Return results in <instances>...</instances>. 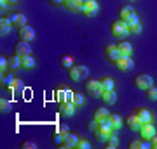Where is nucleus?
<instances>
[{
  "instance_id": "6e6552de",
  "label": "nucleus",
  "mask_w": 157,
  "mask_h": 149,
  "mask_svg": "<svg viewBox=\"0 0 157 149\" xmlns=\"http://www.w3.org/2000/svg\"><path fill=\"white\" fill-rule=\"evenodd\" d=\"M17 37H19V40H25V42H32V40L35 38L33 28L28 26V24L21 26V28H19V31H17Z\"/></svg>"
},
{
  "instance_id": "b1692460",
  "label": "nucleus",
  "mask_w": 157,
  "mask_h": 149,
  "mask_svg": "<svg viewBox=\"0 0 157 149\" xmlns=\"http://www.w3.org/2000/svg\"><path fill=\"white\" fill-rule=\"evenodd\" d=\"M59 66H61L63 69H70V68L73 66V55H70V54L59 55Z\"/></svg>"
},
{
  "instance_id": "a19ab883",
  "label": "nucleus",
  "mask_w": 157,
  "mask_h": 149,
  "mask_svg": "<svg viewBox=\"0 0 157 149\" xmlns=\"http://www.w3.org/2000/svg\"><path fill=\"white\" fill-rule=\"evenodd\" d=\"M58 132H61L63 135H67V133H68V125H65V123H59V127H58Z\"/></svg>"
},
{
  "instance_id": "09e8293b",
  "label": "nucleus",
  "mask_w": 157,
  "mask_h": 149,
  "mask_svg": "<svg viewBox=\"0 0 157 149\" xmlns=\"http://www.w3.org/2000/svg\"><path fill=\"white\" fill-rule=\"evenodd\" d=\"M2 2H4V0H2Z\"/></svg>"
},
{
  "instance_id": "58836bf2",
  "label": "nucleus",
  "mask_w": 157,
  "mask_h": 149,
  "mask_svg": "<svg viewBox=\"0 0 157 149\" xmlns=\"http://www.w3.org/2000/svg\"><path fill=\"white\" fill-rule=\"evenodd\" d=\"M136 23H140V19H138V16L135 14V16H131L128 21H126V24H128V28H129V26H133V24H136Z\"/></svg>"
},
{
  "instance_id": "de8ad7c7",
  "label": "nucleus",
  "mask_w": 157,
  "mask_h": 149,
  "mask_svg": "<svg viewBox=\"0 0 157 149\" xmlns=\"http://www.w3.org/2000/svg\"><path fill=\"white\" fill-rule=\"evenodd\" d=\"M82 2H86V0H82Z\"/></svg>"
},
{
  "instance_id": "20e7f679",
  "label": "nucleus",
  "mask_w": 157,
  "mask_h": 149,
  "mask_svg": "<svg viewBox=\"0 0 157 149\" xmlns=\"http://www.w3.org/2000/svg\"><path fill=\"white\" fill-rule=\"evenodd\" d=\"M68 73H70V78H72L73 82H77V80H82V78L89 73V69H87V66H84V64H73V66L68 69Z\"/></svg>"
},
{
  "instance_id": "f257e3e1",
  "label": "nucleus",
  "mask_w": 157,
  "mask_h": 149,
  "mask_svg": "<svg viewBox=\"0 0 157 149\" xmlns=\"http://www.w3.org/2000/svg\"><path fill=\"white\" fill-rule=\"evenodd\" d=\"M110 33H112V37L122 40L124 37L129 33V28H128V24H126V21H122V19L112 21V24H110Z\"/></svg>"
},
{
  "instance_id": "aec40b11",
  "label": "nucleus",
  "mask_w": 157,
  "mask_h": 149,
  "mask_svg": "<svg viewBox=\"0 0 157 149\" xmlns=\"http://www.w3.org/2000/svg\"><path fill=\"white\" fill-rule=\"evenodd\" d=\"M135 113L138 115L141 123H150L152 122V113L147 109V108H138V109H135Z\"/></svg>"
},
{
  "instance_id": "a211bd4d",
  "label": "nucleus",
  "mask_w": 157,
  "mask_h": 149,
  "mask_svg": "<svg viewBox=\"0 0 157 149\" xmlns=\"http://www.w3.org/2000/svg\"><path fill=\"white\" fill-rule=\"evenodd\" d=\"M100 99H101V102H105L107 106L113 104V102H115V99H117L115 90H103V92H101V95H100Z\"/></svg>"
},
{
  "instance_id": "2eb2a0df",
  "label": "nucleus",
  "mask_w": 157,
  "mask_h": 149,
  "mask_svg": "<svg viewBox=\"0 0 157 149\" xmlns=\"http://www.w3.org/2000/svg\"><path fill=\"white\" fill-rule=\"evenodd\" d=\"M73 113H75V104L72 101H65L59 104V115L61 116H73Z\"/></svg>"
},
{
  "instance_id": "a18cd8bd",
  "label": "nucleus",
  "mask_w": 157,
  "mask_h": 149,
  "mask_svg": "<svg viewBox=\"0 0 157 149\" xmlns=\"http://www.w3.org/2000/svg\"><path fill=\"white\" fill-rule=\"evenodd\" d=\"M4 2H6V4H9V5H14V4H17L19 0H4Z\"/></svg>"
},
{
  "instance_id": "dca6fc26",
  "label": "nucleus",
  "mask_w": 157,
  "mask_h": 149,
  "mask_svg": "<svg viewBox=\"0 0 157 149\" xmlns=\"http://www.w3.org/2000/svg\"><path fill=\"white\" fill-rule=\"evenodd\" d=\"M77 142H78V135H75V133H67L65 139H63V142L59 144V147H65V149L75 147Z\"/></svg>"
},
{
  "instance_id": "7c9ffc66",
  "label": "nucleus",
  "mask_w": 157,
  "mask_h": 149,
  "mask_svg": "<svg viewBox=\"0 0 157 149\" xmlns=\"http://www.w3.org/2000/svg\"><path fill=\"white\" fill-rule=\"evenodd\" d=\"M63 139H65V135H63L61 132H54V135H52V144H54V146H59V144L63 142Z\"/></svg>"
},
{
  "instance_id": "ea45409f",
  "label": "nucleus",
  "mask_w": 157,
  "mask_h": 149,
  "mask_svg": "<svg viewBox=\"0 0 157 149\" xmlns=\"http://www.w3.org/2000/svg\"><path fill=\"white\" fill-rule=\"evenodd\" d=\"M0 69H2V71H7V69H9V68H7V59L4 55L0 57Z\"/></svg>"
},
{
  "instance_id": "79ce46f5",
  "label": "nucleus",
  "mask_w": 157,
  "mask_h": 149,
  "mask_svg": "<svg viewBox=\"0 0 157 149\" xmlns=\"http://www.w3.org/2000/svg\"><path fill=\"white\" fill-rule=\"evenodd\" d=\"M12 80V76L11 75H4L2 73V85H9V82Z\"/></svg>"
},
{
  "instance_id": "4c0bfd02",
  "label": "nucleus",
  "mask_w": 157,
  "mask_h": 149,
  "mask_svg": "<svg viewBox=\"0 0 157 149\" xmlns=\"http://www.w3.org/2000/svg\"><path fill=\"white\" fill-rule=\"evenodd\" d=\"M9 88H19L21 87V80H17V78H12L11 82H9V85H7Z\"/></svg>"
},
{
  "instance_id": "c756f323",
  "label": "nucleus",
  "mask_w": 157,
  "mask_h": 149,
  "mask_svg": "<svg viewBox=\"0 0 157 149\" xmlns=\"http://www.w3.org/2000/svg\"><path fill=\"white\" fill-rule=\"evenodd\" d=\"M145 94H147V99L155 101V99H157V88H155V87H148V88L145 90Z\"/></svg>"
},
{
  "instance_id": "bb28decb",
  "label": "nucleus",
  "mask_w": 157,
  "mask_h": 149,
  "mask_svg": "<svg viewBox=\"0 0 157 149\" xmlns=\"http://www.w3.org/2000/svg\"><path fill=\"white\" fill-rule=\"evenodd\" d=\"M100 82H101V85H103V90H113V85H115V82H113L110 76H103Z\"/></svg>"
},
{
  "instance_id": "37998d69",
  "label": "nucleus",
  "mask_w": 157,
  "mask_h": 149,
  "mask_svg": "<svg viewBox=\"0 0 157 149\" xmlns=\"http://www.w3.org/2000/svg\"><path fill=\"white\" fill-rule=\"evenodd\" d=\"M96 125H98V122H96V120H91V122H87V123H86V127L89 128V130H94V128H96Z\"/></svg>"
},
{
  "instance_id": "9b49d317",
  "label": "nucleus",
  "mask_w": 157,
  "mask_h": 149,
  "mask_svg": "<svg viewBox=\"0 0 157 149\" xmlns=\"http://www.w3.org/2000/svg\"><path fill=\"white\" fill-rule=\"evenodd\" d=\"M126 125L129 127V130L138 132L140 127H141V122H140V118H138V115H136V113H129L128 118H126Z\"/></svg>"
},
{
  "instance_id": "f3484780",
  "label": "nucleus",
  "mask_w": 157,
  "mask_h": 149,
  "mask_svg": "<svg viewBox=\"0 0 157 149\" xmlns=\"http://www.w3.org/2000/svg\"><path fill=\"white\" fill-rule=\"evenodd\" d=\"M108 115H110V113H108L107 108H96L94 113H93V120H96L98 123H105Z\"/></svg>"
},
{
  "instance_id": "9d476101",
  "label": "nucleus",
  "mask_w": 157,
  "mask_h": 149,
  "mask_svg": "<svg viewBox=\"0 0 157 149\" xmlns=\"http://www.w3.org/2000/svg\"><path fill=\"white\" fill-rule=\"evenodd\" d=\"M7 17H9V21L12 23V26H17L21 28L26 24V16L25 14H21V12H9L7 14Z\"/></svg>"
},
{
  "instance_id": "cd10ccee",
  "label": "nucleus",
  "mask_w": 157,
  "mask_h": 149,
  "mask_svg": "<svg viewBox=\"0 0 157 149\" xmlns=\"http://www.w3.org/2000/svg\"><path fill=\"white\" fill-rule=\"evenodd\" d=\"M70 101H72L73 104H75V108H77V106H82V104H84V97H82V94H78V92H73V94L70 95Z\"/></svg>"
},
{
  "instance_id": "0eeeda50",
  "label": "nucleus",
  "mask_w": 157,
  "mask_h": 149,
  "mask_svg": "<svg viewBox=\"0 0 157 149\" xmlns=\"http://www.w3.org/2000/svg\"><path fill=\"white\" fill-rule=\"evenodd\" d=\"M80 12L86 14V16H96L98 14V2L96 0H86L84 4H82Z\"/></svg>"
},
{
  "instance_id": "f03ea898",
  "label": "nucleus",
  "mask_w": 157,
  "mask_h": 149,
  "mask_svg": "<svg viewBox=\"0 0 157 149\" xmlns=\"http://www.w3.org/2000/svg\"><path fill=\"white\" fill-rule=\"evenodd\" d=\"M84 88H86V92H87L91 97H98V99H100L101 92H103V85H101V82L100 80H93V78L84 83Z\"/></svg>"
},
{
  "instance_id": "4468645a",
  "label": "nucleus",
  "mask_w": 157,
  "mask_h": 149,
  "mask_svg": "<svg viewBox=\"0 0 157 149\" xmlns=\"http://www.w3.org/2000/svg\"><path fill=\"white\" fill-rule=\"evenodd\" d=\"M115 66H117L119 71H129V69L133 68V59H131L129 55H122V57L115 62Z\"/></svg>"
},
{
  "instance_id": "49530a36",
  "label": "nucleus",
  "mask_w": 157,
  "mask_h": 149,
  "mask_svg": "<svg viewBox=\"0 0 157 149\" xmlns=\"http://www.w3.org/2000/svg\"><path fill=\"white\" fill-rule=\"evenodd\" d=\"M131 2H136V0H129V4H131Z\"/></svg>"
},
{
  "instance_id": "412c9836",
  "label": "nucleus",
  "mask_w": 157,
  "mask_h": 149,
  "mask_svg": "<svg viewBox=\"0 0 157 149\" xmlns=\"http://www.w3.org/2000/svg\"><path fill=\"white\" fill-rule=\"evenodd\" d=\"M6 59H7V68H9V69H17V68H21V57H19V55L12 54V55H7Z\"/></svg>"
},
{
  "instance_id": "5701e85b",
  "label": "nucleus",
  "mask_w": 157,
  "mask_h": 149,
  "mask_svg": "<svg viewBox=\"0 0 157 149\" xmlns=\"http://www.w3.org/2000/svg\"><path fill=\"white\" fill-rule=\"evenodd\" d=\"M21 68L25 69V71H32L35 68V59L32 57V55H25V57H21Z\"/></svg>"
},
{
  "instance_id": "c85d7f7f",
  "label": "nucleus",
  "mask_w": 157,
  "mask_h": 149,
  "mask_svg": "<svg viewBox=\"0 0 157 149\" xmlns=\"http://www.w3.org/2000/svg\"><path fill=\"white\" fill-rule=\"evenodd\" d=\"M117 144H119L117 135L112 132L110 135H108V139H107V147H108V149H113V147H117Z\"/></svg>"
},
{
  "instance_id": "393cba45",
  "label": "nucleus",
  "mask_w": 157,
  "mask_h": 149,
  "mask_svg": "<svg viewBox=\"0 0 157 149\" xmlns=\"http://www.w3.org/2000/svg\"><path fill=\"white\" fill-rule=\"evenodd\" d=\"M115 47H117V50H119L122 55H131V52H133L131 45H129V42H124V40L117 42V44H115Z\"/></svg>"
},
{
  "instance_id": "4be33fe9",
  "label": "nucleus",
  "mask_w": 157,
  "mask_h": 149,
  "mask_svg": "<svg viewBox=\"0 0 157 149\" xmlns=\"http://www.w3.org/2000/svg\"><path fill=\"white\" fill-rule=\"evenodd\" d=\"M82 0H65V4L63 5L67 7L68 11H72V12H80V9H82Z\"/></svg>"
},
{
  "instance_id": "423d86ee",
  "label": "nucleus",
  "mask_w": 157,
  "mask_h": 149,
  "mask_svg": "<svg viewBox=\"0 0 157 149\" xmlns=\"http://www.w3.org/2000/svg\"><path fill=\"white\" fill-rule=\"evenodd\" d=\"M105 57H107L108 62H113V64H115V62L122 57V54L117 50L115 44H107L105 45Z\"/></svg>"
},
{
  "instance_id": "39448f33",
  "label": "nucleus",
  "mask_w": 157,
  "mask_h": 149,
  "mask_svg": "<svg viewBox=\"0 0 157 149\" xmlns=\"http://www.w3.org/2000/svg\"><path fill=\"white\" fill-rule=\"evenodd\" d=\"M112 132H113V130L107 125V122H105V123H98L96 128L93 130V133H94V137L98 139V140H107L108 135H110Z\"/></svg>"
},
{
  "instance_id": "7ed1b4c3",
  "label": "nucleus",
  "mask_w": 157,
  "mask_h": 149,
  "mask_svg": "<svg viewBox=\"0 0 157 149\" xmlns=\"http://www.w3.org/2000/svg\"><path fill=\"white\" fill-rule=\"evenodd\" d=\"M133 85L138 90H147L148 87H152V76L150 75H145V73H138L133 78Z\"/></svg>"
},
{
  "instance_id": "e433bc0d",
  "label": "nucleus",
  "mask_w": 157,
  "mask_h": 149,
  "mask_svg": "<svg viewBox=\"0 0 157 149\" xmlns=\"http://www.w3.org/2000/svg\"><path fill=\"white\" fill-rule=\"evenodd\" d=\"M140 31H141V24H140V23H136V24H133V26H129V33L138 35Z\"/></svg>"
},
{
  "instance_id": "72a5a7b5",
  "label": "nucleus",
  "mask_w": 157,
  "mask_h": 149,
  "mask_svg": "<svg viewBox=\"0 0 157 149\" xmlns=\"http://www.w3.org/2000/svg\"><path fill=\"white\" fill-rule=\"evenodd\" d=\"M75 147H78V149H89L91 144H89V140H87V139H80V137H78V142H77V146H75Z\"/></svg>"
},
{
  "instance_id": "c9c22d12",
  "label": "nucleus",
  "mask_w": 157,
  "mask_h": 149,
  "mask_svg": "<svg viewBox=\"0 0 157 149\" xmlns=\"http://www.w3.org/2000/svg\"><path fill=\"white\" fill-rule=\"evenodd\" d=\"M37 147V144L33 140H23L21 142V149H35Z\"/></svg>"
},
{
  "instance_id": "f8f14e48",
  "label": "nucleus",
  "mask_w": 157,
  "mask_h": 149,
  "mask_svg": "<svg viewBox=\"0 0 157 149\" xmlns=\"http://www.w3.org/2000/svg\"><path fill=\"white\" fill-rule=\"evenodd\" d=\"M14 54L19 55V57H25V55L30 54V44L25 42V40H19L14 44Z\"/></svg>"
},
{
  "instance_id": "473e14b6",
  "label": "nucleus",
  "mask_w": 157,
  "mask_h": 149,
  "mask_svg": "<svg viewBox=\"0 0 157 149\" xmlns=\"http://www.w3.org/2000/svg\"><path fill=\"white\" fill-rule=\"evenodd\" d=\"M129 149H143V140H140V139H135V140H131L128 146Z\"/></svg>"
},
{
  "instance_id": "c03bdc74",
  "label": "nucleus",
  "mask_w": 157,
  "mask_h": 149,
  "mask_svg": "<svg viewBox=\"0 0 157 149\" xmlns=\"http://www.w3.org/2000/svg\"><path fill=\"white\" fill-rule=\"evenodd\" d=\"M51 5H61V4H65V0H47Z\"/></svg>"
},
{
  "instance_id": "2f4dec72",
  "label": "nucleus",
  "mask_w": 157,
  "mask_h": 149,
  "mask_svg": "<svg viewBox=\"0 0 157 149\" xmlns=\"http://www.w3.org/2000/svg\"><path fill=\"white\" fill-rule=\"evenodd\" d=\"M70 92H67V90H59V94H58V101H59V104L61 102H65V101H70Z\"/></svg>"
},
{
  "instance_id": "f704fd0d",
  "label": "nucleus",
  "mask_w": 157,
  "mask_h": 149,
  "mask_svg": "<svg viewBox=\"0 0 157 149\" xmlns=\"http://www.w3.org/2000/svg\"><path fill=\"white\" fill-rule=\"evenodd\" d=\"M0 111H4V113L11 111V102L7 99H0Z\"/></svg>"
},
{
  "instance_id": "ddd939ff",
  "label": "nucleus",
  "mask_w": 157,
  "mask_h": 149,
  "mask_svg": "<svg viewBox=\"0 0 157 149\" xmlns=\"http://www.w3.org/2000/svg\"><path fill=\"white\" fill-rule=\"evenodd\" d=\"M140 137L141 139H152L154 135H155V127L150 123H141V127H140Z\"/></svg>"
},
{
  "instance_id": "a878e982",
  "label": "nucleus",
  "mask_w": 157,
  "mask_h": 149,
  "mask_svg": "<svg viewBox=\"0 0 157 149\" xmlns=\"http://www.w3.org/2000/svg\"><path fill=\"white\" fill-rule=\"evenodd\" d=\"M11 28H12V23L9 21V17H7V16H2V17H0V33H2V35H7L9 31H11Z\"/></svg>"
},
{
  "instance_id": "1a4fd4ad",
  "label": "nucleus",
  "mask_w": 157,
  "mask_h": 149,
  "mask_svg": "<svg viewBox=\"0 0 157 149\" xmlns=\"http://www.w3.org/2000/svg\"><path fill=\"white\" fill-rule=\"evenodd\" d=\"M119 19H122V21H128L129 17L131 16H135L136 12H135V9H133V5H131V4H122V5L119 7Z\"/></svg>"
},
{
  "instance_id": "6ab92c4d",
  "label": "nucleus",
  "mask_w": 157,
  "mask_h": 149,
  "mask_svg": "<svg viewBox=\"0 0 157 149\" xmlns=\"http://www.w3.org/2000/svg\"><path fill=\"white\" fill-rule=\"evenodd\" d=\"M107 125L112 128V130H119V128L122 127V120H121V116L119 115H108Z\"/></svg>"
}]
</instances>
